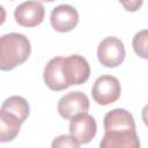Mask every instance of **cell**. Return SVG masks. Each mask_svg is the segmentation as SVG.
Returning <instances> with one entry per match:
<instances>
[{
    "instance_id": "cell-8",
    "label": "cell",
    "mask_w": 148,
    "mask_h": 148,
    "mask_svg": "<svg viewBox=\"0 0 148 148\" xmlns=\"http://www.w3.org/2000/svg\"><path fill=\"white\" fill-rule=\"evenodd\" d=\"M50 22L54 30L59 32H67L77 25L79 13L71 5H59L51 12Z\"/></svg>"
},
{
    "instance_id": "cell-16",
    "label": "cell",
    "mask_w": 148,
    "mask_h": 148,
    "mask_svg": "<svg viewBox=\"0 0 148 148\" xmlns=\"http://www.w3.org/2000/svg\"><path fill=\"white\" fill-rule=\"evenodd\" d=\"M118 1L128 12H136L138 9L141 8L143 3V0H118Z\"/></svg>"
},
{
    "instance_id": "cell-17",
    "label": "cell",
    "mask_w": 148,
    "mask_h": 148,
    "mask_svg": "<svg viewBox=\"0 0 148 148\" xmlns=\"http://www.w3.org/2000/svg\"><path fill=\"white\" fill-rule=\"evenodd\" d=\"M141 117H142V120L145 123V125L148 127V104H146L141 111Z\"/></svg>"
},
{
    "instance_id": "cell-11",
    "label": "cell",
    "mask_w": 148,
    "mask_h": 148,
    "mask_svg": "<svg viewBox=\"0 0 148 148\" xmlns=\"http://www.w3.org/2000/svg\"><path fill=\"white\" fill-rule=\"evenodd\" d=\"M104 130L105 132L134 131L135 123L133 116L125 109H113L104 117Z\"/></svg>"
},
{
    "instance_id": "cell-6",
    "label": "cell",
    "mask_w": 148,
    "mask_h": 148,
    "mask_svg": "<svg viewBox=\"0 0 148 148\" xmlns=\"http://www.w3.org/2000/svg\"><path fill=\"white\" fill-rule=\"evenodd\" d=\"M45 16L44 6L36 0H28L15 8L14 17L16 23L22 27L32 28L39 25Z\"/></svg>"
},
{
    "instance_id": "cell-1",
    "label": "cell",
    "mask_w": 148,
    "mask_h": 148,
    "mask_svg": "<svg viewBox=\"0 0 148 148\" xmlns=\"http://www.w3.org/2000/svg\"><path fill=\"white\" fill-rule=\"evenodd\" d=\"M31 45L29 39L18 32H9L0 39V68L10 71L22 65L30 56Z\"/></svg>"
},
{
    "instance_id": "cell-15",
    "label": "cell",
    "mask_w": 148,
    "mask_h": 148,
    "mask_svg": "<svg viewBox=\"0 0 148 148\" xmlns=\"http://www.w3.org/2000/svg\"><path fill=\"white\" fill-rule=\"evenodd\" d=\"M80 145L71 136V134L69 135H66V134L59 135L52 142V147H75V148H77Z\"/></svg>"
},
{
    "instance_id": "cell-7",
    "label": "cell",
    "mask_w": 148,
    "mask_h": 148,
    "mask_svg": "<svg viewBox=\"0 0 148 148\" xmlns=\"http://www.w3.org/2000/svg\"><path fill=\"white\" fill-rule=\"evenodd\" d=\"M90 103L86 94L81 91H71L64 95L58 102V112L65 119H72L74 116L87 112Z\"/></svg>"
},
{
    "instance_id": "cell-5",
    "label": "cell",
    "mask_w": 148,
    "mask_h": 148,
    "mask_svg": "<svg viewBox=\"0 0 148 148\" xmlns=\"http://www.w3.org/2000/svg\"><path fill=\"white\" fill-rule=\"evenodd\" d=\"M97 132V124L92 116L87 112L79 113L71 119L69 134L79 143L84 145L90 142Z\"/></svg>"
},
{
    "instance_id": "cell-18",
    "label": "cell",
    "mask_w": 148,
    "mask_h": 148,
    "mask_svg": "<svg viewBox=\"0 0 148 148\" xmlns=\"http://www.w3.org/2000/svg\"><path fill=\"white\" fill-rule=\"evenodd\" d=\"M42 1H45V2H52V1H56V0H42Z\"/></svg>"
},
{
    "instance_id": "cell-2",
    "label": "cell",
    "mask_w": 148,
    "mask_h": 148,
    "mask_svg": "<svg viewBox=\"0 0 148 148\" xmlns=\"http://www.w3.org/2000/svg\"><path fill=\"white\" fill-rule=\"evenodd\" d=\"M121 92V87L116 76L102 75L98 76L91 88L94 101L99 105H109L114 103Z\"/></svg>"
},
{
    "instance_id": "cell-13",
    "label": "cell",
    "mask_w": 148,
    "mask_h": 148,
    "mask_svg": "<svg viewBox=\"0 0 148 148\" xmlns=\"http://www.w3.org/2000/svg\"><path fill=\"white\" fill-rule=\"evenodd\" d=\"M1 109L15 113L16 116H18L22 119L23 123L30 113V108H29L27 99L21 96H10V97L6 98L1 105Z\"/></svg>"
},
{
    "instance_id": "cell-12",
    "label": "cell",
    "mask_w": 148,
    "mask_h": 148,
    "mask_svg": "<svg viewBox=\"0 0 148 148\" xmlns=\"http://www.w3.org/2000/svg\"><path fill=\"white\" fill-rule=\"evenodd\" d=\"M22 119L13 112L0 110V140L1 142H8L16 138L20 132Z\"/></svg>"
},
{
    "instance_id": "cell-9",
    "label": "cell",
    "mask_w": 148,
    "mask_h": 148,
    "mask_svg": "<svg viewBox=\"0 0 148 148\" xmlns=\"http://www.w3.org/2000/svg\"><path fill=\"white\" fill-rule=\"evenodd\" d=\"M62 61L64 57L58 56L52 58L44 67V82L53 91H60L69 87L62 73Z\"/></svg>"
},
{
    "instance_id": "cell-3",
    "label": "cell",
    "mask_w": 148,
    "mask_h": 148,
    "mask_svg": "<svg viewBox=\"0 0 148 148\" xmlns=\"http://www.w3.org/2000/svg\"><path fill=\"white\" fill-rule=\"evenodd\" d=\"M125 46L123 42L113 36L104 38L97 47V57L99 62L109 68L119 66L125 59Z\"/></svg>"
},
{
    "instance_id": "cell-10",
    "label": "cell",
    "mask_w": 148,
    "mask_h": 148,
    "mask_svg": "<svg viewBox=\"0 0 148 148\" xmlns=\"http://www.w3.org/2000/svg\"><path fill=\"white\" fill-rule=\"evenodd\" d=\"M99 146L101 148H139L140 140L135 130L105 132Z\"/></svg>"
},
{
    "instance_id": "cell-4",
    "label": "cell",
    "mask_w": 148,
    "mask_h": 148,
    "mask_svg": "<svg viewBox=\"0 0 148 148\" xmlns=\"http://www.w3.org/2000/svg\"><path fill=\"white\" fill-rule=\"evenodd\" d=\"M62 73L68 86L82 84L90 76V66L86 58L80 54L64 57Z\"/></svg>"
},
{
    "instance_id": "cell-14",
    "label": "cell",
    "mask_w": 148,
    "mask_h": 148,
    "mask_svg": "<svg viewBox=\"0 0 148 148\" xmlns=\"http://www.w3.org/2000/svg\"><path fill=\"white\" fill-rule=\"evenodd\" d=\"M132 45L134 52L139 57L148 60V29L136 32L133 37Z\"/></svg>"
}]
</instances>
